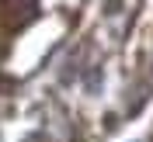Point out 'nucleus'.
Instances as JSON below:
<instances>
[{
	"label": "nucleus",
	"instance_id": "obj_1",
	"mask_svg": "<svg viewBox=\"0 0 153 142\" xmlns=\"http://www.w3.org/2000/svg\"><path fill=\"white\" fill-rule=\"evenodd\" d=\"M4 4H7L10 10H28L31 4H35V0H4Z\"/></svg>",
	"mask_w": 153,
	"mask_h": 142
}]
</instances>
